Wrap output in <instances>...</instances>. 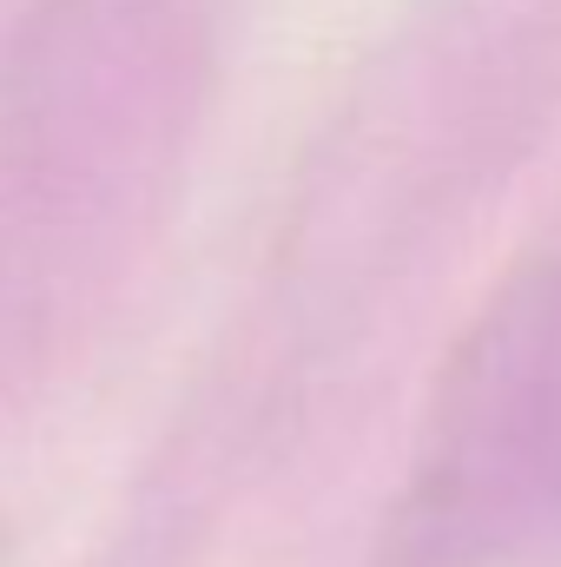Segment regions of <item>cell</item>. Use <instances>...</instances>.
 I'll return each mask as SVG.
<instances>
[]
</instances>
